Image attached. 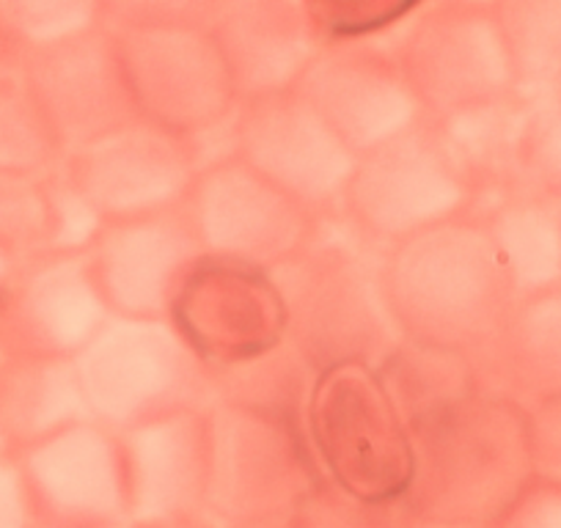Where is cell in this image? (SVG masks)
<instances>
[{
    "label": "cell",
    "instance_id": "1",
    "mask_svg": "<svg viewBox=\"0 0 561 528\" xmlns=\"http://www.w3.org/2000/svg\"><path fill=\"white\" fill-rule=\"evenodd\" d=\"M105 31L138 118L196 144L202 165L215 138L229 147L240 100L207 28V0L105 3Z\"/></svg>",
    "mask_w": 561,
    "mask_h": 528
},
{
    "label": "cell",
    "instance_id": "2",
    "mask_svg": "<svg viewBox=\"0 0 561 528\" xmlns=\"http://www.w3.org/2000/svg\"><path fill=\"white\" fill-rule=\"evenodd\" d=\"M413 473L402 495L419 528L495 523L534 477L526 408L479 391L410 429Z\"/></svg>",
    "mask_w": 561,
    "mask_h": 528
},
{
    "label": "cell",
    "instance_id": "3",
    "mask_svg": "<svg viewBox=\"0 0 561 528\" xmlns=\"http://www.w3.org/2000/svg\"><path fill=\"white\" fill-rule=\"evenodd\" d=\"M380 278L399 336L471 358L493 342L517 300L477 213L388 248Z\"/></svg>",
    "mask_w": 561,
    "mask_h": 528
},
{
    "label": "cell",
    "instance_id": "4",
    "mask_svg": "<svg viewBox=\"0 0 561 528\" xmlns=\"http://www.w3.org/2000/svg\"><path fill=\"white\" fill-rule=\"evenodd\" d=\"M382 253L342 220H322L309 245L273 271L287 342L317 371L371 366L399 344L380 278Z\"/></svg>",
    "mask_w": 561,
    "mask_h": 528
},
{
    "label": "cell",
    "instance_id": "5",
    "mask_svg": "<svg viewBox=\"0 0 561 528\" xmlns=\"http://www.w3.org/2000/svg\"><path fill=\"white\" fill-rule=\"evenodd\" d=\"M72 364L89 418L116 435L213 405L209 369L169 320L111 317Z\"/></svg>",
    "mask_w": 561,
    "mask_h": 528
},
{
    "label": "cell",
    "instance_id": "6",
    "mask_svg": "<svg viewBox=\"0 0 561 528\" xmlns=\"http://www.w3.org/2000/svg\"><path fill=\"white\" fill-rule=\"evenodd\" d=\"M204 418L209 444L204 526L289 523L322 479L304 429L218 402Z\"/></svg>",
    "mask_w": 561,
    "mask_h": 528
},
{
    "label": "cell",
    "instance_id": "7",
    "mask_svg": "<svg viewBox=\"0 0 561 528\" xmlns=\"http://www.w3.org/2000/svg\"><path fill=\"white\" fill-rule=\"evenodd\" d=\"M477 209V196L433 124L358 154L339 218L355 237L386 253L397 242Z\"/></svg>",
    "mask_w": 561,
    "mask_h": 528
},
{
    "label": "cell",
    "instance_id": "8",
    "mask_svg": "<svg viewBox=\"0 0 561 528\" xmlns=\"http://www.w3.org/2000/svg\"><path fill=\"white\" fill-rule=\"evenodd\" d=\"M306 438L322 479L360 498L402 501L413 473V444L371 366L320 371Z\"/></svg>",
    "mask_w": 561,
    "mask_h": 528
},
{
    "label": "cell",
    "instance_id": "9",
    "mask_svg": "<svg viewBox=\"0 0 561 528\" xmlns=\"http://www.w3.org/2000/svg\"><path fill=\"white\" fill-rule=\"evenodd\" d=\"M388 50L427 122L517 96L493 0L415 3Z\"/></svg>",
    "mask_w": 561,
    "mask_h": 528
},
{
    "label": "cell",
    "instance_id": "10",
    "mask_svg": "<svg viewBox=\"0 0 561 528\" xmlns=\"http://www.w3.org/2000/svg\"><path fill=\"white\" fill-rule=\"evenodd\" d=\"M229 152L320 220L339 218L358 160L295 89L240 100L229 124Z\"/></svg>",
    "mask_w": 561,
    "mask_h": 528
},
{
    "label": "cell",
    "instance_id": "11",
    "mask_svg": "<svg viewBox=\"0 0 561 528\" xmlns=\"http://www.w3.org/2000/svg\"><path fill=\"white\" fill-rule=\"evenodd\" d=\"M185 213L204 256L278 271L298 256L322 220L234 154L202 165Z\"/></svg>",
    "mask_w": 561,
    "mask_h": 528
},
{
    "label": "cell",
    "instance_id": "12",
    "mask_svg": "<svg viewBox=\"0 0 561 528\" xmlns=\"http://www.w3.org/2000/svg\"><path fill=\"white\" fill-rule=\"evenodd\" d=\"M198 171L196 144L147 118L72 149L61 163V174L105 223L185 207Z\"/></svg>",
    "mask_w": 561,
    "mask_h": 528
},
{
    "label": "cell",
    "instance_id": "13",
    "mask_svg": "<svg viewBox=\"0 0 561 528\" xmlns=\"http://www.w3.org/2000/svg\"><path fill=\"white\" fill-rule=\"evenodd\" d=\"M165 320L207 369L240 364L287 342V311L273 273L202 256Z\"/></svg>",
    "mask_w": 561,
    "mask_h": 528
},
{
    "label": "cell",
    "instance_id": "14",
    "mask_svg": "<svg viewBox=\"0 0 561 528\" xmlns=\"http://www.w3.org/2000/svg\"><path fill=\"white\" fill-rule=\"evenodd\" d=\"M295 91L355 154L427 122L397 58L380 42H325Z\"/></svg>",
    "mask_w": 561,
    "mask_h": 528
},
{
    "label": "cell",
    "instance_id": "15",
    "mask_svg": "<svg viewBox=\"0 0 561 528\" xmlns=\"http://www.w3.org/2000/svg\"><path fill=\"white\" fill-rule=\"evenodd\" d=\"M107 320L85 253H34L0 287V355L72 360Z\"/></svg>",
    "mask_w": 561,
    "mask_h": 528
},
{
    "label": "cell",
    "instance_id": "16",
    "mask_svg": "<svg viewBox=\"0 0 561 528\" xmlns=\"http://www.w3.org/2000/svg\"><path fill=\"white\" fill-rule=\"evenodd\" d=\"M64 152L85 147L138 118L105 23L31 53L14 67Z\"/></svg>",
    "mask_w": 561,
    "mask_h": 528
},
{
    "label": "cell",
    "instance_id": "17",
    "mask_svg": "<svg viewBox=\"0 0 561 528\" xmlns=\"http://www.w3.org/2000/svg\"><path fill=\"white\" fill-rule=\"evenodd\" d=\"M14 457L42 528L129 520L122 438L102 424L85 418Z\"/></svg>",
    "mask_w": 561,
    "mask_h": 528
},
{
    "label": "cell",
    "instance_id": "18",
    "mask_svg": "<svg viewBox=\"0 0 561 528\" xmlns=\"http://www.w3.org/2000/svg\"><path fill=\"white\" fill-rule=\"evenodd\" d=\"M204 256L185 207L111 220L85 251L111 317L165 320L176 289Z\"/></svg>",
    "mask_w": 561,
    "mask_h": 528
},
{
    "label": "cell",
    "instance_id": "19",
    "mask_svg": "<svg viewBox=\"0 0 561 528\" xmlns=\"http://www.w3.org/2000/svg\"><path fill=\"white\" fill-rule=\"evenodd\" d=\"M127 517L147 528H196L207 515L209 444L204 411L176 413L118 435Z\"/></svg>",
    "mask_w": 561,
    "mask_h": 528
},
{
    "label": "cell",
    "instance_id": "20",
    "mask_svg": "<svg viewBox=\"0 0 561 528\" xmlns=\"http://www.w3.org/2000/svg\"><path fill=\"white\" fill-rule=\"evenodd\" d=\"M207 28L237 100L295 89L325 45L306 0H207Z\"/></svg>",
    "mask_w": 561,
    "mask_h": 528
},
{
    "label": "cell",
    "instance_id": "21",
    "mask_svg": "<svg viewBox=\"0 0 561 528\" xmlns=\"http://www.w3.org/2000/svg\"><path fill=\"white\" fill-rule=\"evenodd\" d=\"M473 360L482 391L520 408L561 400V287L515 300L501 331Z\"/></svg>",
    "mask_w": 561,
    "mask_h": 528
},
{
    "label": "cell",
    "instance_id": "22",
    "mask_svg": "<svg viewBox=\"0 0 561 528\" xmlns=\"http://www.w3.org/2000/svg\"><path fill=\"white\" fill-rule=\"evenodd\" d=\"M85 418L72 360L0 355V449L20 455Z\"/></svg>",
    "mask_w": 561,
    "mask_h": 528
},
{
    "label": "cell",
    "instance_id": "23",
    "mask_svg": "<svg viewBox=\"0 0 561 528\" xmlns=\"http://www.w3.org/2000/svg\"><path fill=\"white\" fill-rule=\"evenodd\" d=\"M482 220L515 298L561 287V207L526 187L479 204Z\"/></svg>",
    "mask_w": 561,
    "mask_h": 528
},
{
    "label": "cell",
    "instance_id": "24",
    "mask_svg": "<svg viewBox=\"0 0 561 528\" xmlns=\"http://www.w3.org/2000/svg\"><path fill=\"white\" fill-rule=\"evenodd\" d=\"M526 100L482 102L435 118L433 129L449 152L451 163L477 196V207L499 193L517 187V152H520Z\"/></svg>",
    "mask_w": 561,
    "mask_h": 528
},
{
    "label": "cell",
    "instance_id": "25",
    "mask_svg": "<svg viewBox=\"0 0 561 528\" xmlns=\"http://www.w3.org/2000/svg\"><path fill=\"white\" fill-rule=\"evenodd\" d=\"M375 371L408 429L482 391L471 355L410 338H399Z\"/></svg>",
    "mask_w": 561,
    "mask_h": 528
},
{
    "label": "cell",
    "instance_id": "26",
    "mask_svg": "<svg viewBox=\"0 0 561 528\" xmlns=\"http://www.w3.org/2000/svg\"><path fill=\"white\" fill-rule=\"evenodd\" d=\"M320 371L289 342L275 344L256 358L209 369L213 402L293 424L306 433L311 393Z\"/></svg>",
    "mask_w": 561,
    "mask_h": 528
},
{
    "label": "cell",
    "instance_id": "27",
    "mask_svg": "<svg viewBox=\"0 0 561 528\" xmlns=\"http://www.w3.org/2000/svg\"><path fill=\"white\" fill-rule=\"evenodd\" d=\"M520 100L561 85V0H493Z\"/></svg>",
    "mask_w": 561,
    "mask_h": 528
},
{
    "label": "cell",
    "instance_id": "28",
    "mask_svg": "<svg viewBox=\"0 0 561 528\" xmlns=\"http://www.w3.org/2000/svg\"><path fill=\"white\" fill-rule=\"evenodd\" d=\"M105 23L100 0H0V69Z\"/></svg>",
    "mask_w": 561,
    "mask_h": 528
},
{
    "label": "cell",
    "instance_id": "29",
    "mask_svg": "<svg viewBox=\"0 0 561 528\" xmlns=\"http://www.w3.org/2000/svg\"><path fill=\"white\" fill-rule=\"evenodd\" d=\"M64 158L67 152L23 80L9 69H0V171L50 176L61 169Z\"/></svg>",
    "mask_w": 561,
    "mask_h": 528
},
{
    "label": "cell",
    "instance_id": "30",
    "mask_svg": "<svg viewBox=\"0 0 561 528\" xmlns=\"http://www.w3.org/2000/svg\"><path fill=\"white\" fill-rule=\"evenodd\" d=\"M517 187L561 204V96L545 94L526 100Z\"/></svg>",
    "mask_w": 561,
    "mask_h": 528
},
{
    "label": "cell",
    "instance_id": "31",
    "mask_svg": "<svg viewBox=\"0 0 561 528\" xmlns=\"http://www.w3.org/2000/svg\"><path fill=\"white\" fill-rule=\"evenodd\" d=\"M289 528H419L402 501H371L320 479L300 501Z\"/></svg>",
    "mask_w": 561,
    "mask_h": 528
},
{
    "label": "cell",
    "instance_id": "32",
    "mask_svg": "<svg viewBox=\"0 0 561 528\" xmlns=\"http://www.w3.org/2000/svg\"><path fill=\"white\" fill-rule=\"evenodd\" d=\"M322 42H380L391 45L415 9L408 0H306Z\"/></svg>",
    "mask_w": 561,
    "mask_h": 528
},
{
    "label": "cell",
    "instance_id": "33",
    "mask_svg": "<svg viewBox=\"0 0 561 528\" xmlns=\"http://www.w3.org/2000/svg\"><path fill=\"white\" fill-rule=\"evenodd\" d=\"M47 176L0 171V248L14 259L45 251Z\"/></svg>",
    "mask_w": 561,
    "mask_h": 528
},
{
    "label": "cell",
    "instance_id": "34",
    "mask_svg": "<svg viewBox=\"0 0 561 528\" xmlns=\"http://www.w3.org/2000/svg\"><path fill=\"white\" fill-rule=\"evenodd\" d=\"M47 242L42 253H85L100 237L102 215L61 174L47 176Z\"/></svg>",
    "mask_w": 561,
    "mask_h": 528
},
{
    "label": "cell",
    "instance_id": "35",
    "mask_svg": "<svg viewBox=\"0 0 561 528\" xmlns=\"http://www.w3.org/2000/svg\"><path fill=\"white\" fill-rule=\"evenodd\" d=\"M495 523L499 528H561V482L531 477Z\"/></svg>",
    "mask_w": 561,
    "mask_h": 528
},
{
    "label": "cell",
    "instance_id": "36",
    "mask_svg": "<svg viewBox=\"0 0 561 528\" xmlns=\"http://www.w3.org/2000/svg\"><path fill=\"white\" fill-rule=\"evenodd\" d=\"M526 424L534 477L561 482V400H545L526 408Z\"/></svg>",
    "mask_w": 561,
    "mask_h": 528
},
{
    "label": "cell",
    "instance_id": "37",
    "mask_svg": "<svg viewBox=\"0 0 561 528\" xmlns=\"http://www.w3.org/2000/svg\"><path fill=\"white\" fill-rule=\"evenodd\" d=\"M0 528H42L18 457L0 451Z\"/></svg>",
    "mask_w": 561,
    "mask_h": 528
},
{
    "label": "cell",
    "instance_id": "38",
    "mask_svg": "<svg viewBox=\"0 0 561 528\" xmlns=\"http://www.w3.org/2000/svg\"><path fill=\"white\" fill-rule=\"evenodd\" d=\"M14 262H18V259H14L9 251H3V248H0V287L7 284L9 273H12V267H14Z\"/></svg>",
    "mask_w": 561,
    "mask_h": 528
},
{
    "label": "cell",
    "instance_id": "39",
    "mask_svg": "<svg viewBox=\"0 0 561 528\" xmlns=\"http://www.w3.org/2000/svg\"><path fill=\"white\" fill-rule=\"evenodd\" d=\"M96 528H147V526H138L133 520H118V523H107V526H96Z\"/></svg>",
    "mask_w": 561,
    "mask_h": 528
},
{
    "label": "cell",
    "instance_id": "40",
    "mask_svg": "<svg viewBox=\"0 0 561 528\" xmlns=\"http://www.w3.org/2000/svg\"><path fill=\"white\" fill-rule=\"evenodd\" d=\"M204 528H289L287 523H273V526H204Z\"/></svg>",
    "mask_w": 561,
    "mask_h": 528
},
{
    "label": "cell",
    "instance_id": "41",
    "mask_svg": "<svg viewBox=\"0 0 561 528\" xmlns=\"http://www.w3.org/2000/svg\"><path fill=\"white\" fill-rule=\"evenodd\" d=\"M455 528H499V523H471V526H455Z\"/></svg>",
    "mask_w": 561,
    "mask_h": 528
},
{
    "label": "cell",
    "instance_id": "42",
    "mask_svg": "<svg viewBox=\"0 0 561 528\" xmlns=\"http://www.w3.org/2000/svg\"><path fill=\"white\" fill-rule=\"evenodd\" d=\"M553 94H556V96H561V85H559V89H556V91H553Z\"/></svg>",
    "mask_w": 561,
    "mask_h": 528
},
{
    "label": "cell",
    "instance_id": "43",
    "mask_svg": "<svg viewBox=\"0 0 561 528\" xmlns=\"http://www.w3.org/2000/svg\"><path fill=\"white\" fill-rule=\"evenodd\" d=\"M0 451H3V449H0Z\"/></svg>",
    "mask_w": 561,
    "mask_h": 528
},
{
    "label": "cell",
    "instance_id": "44",
    "mask_svg": "<svg viewBox=\"0 0 561 528\" xmlns=\"http://www.w3.org/2000/svg\"><path fill=\"white\" fill-rule=\"evenodd\" d=\"M559 207H561V204H559Z\"/></svg>",
    "mask_w": 561,
    "mask_h": 528
}]
</instances>
